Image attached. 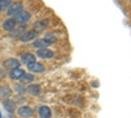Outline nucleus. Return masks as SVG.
I'll use <instances>...</instances> for the list:
<instances>
[{
  "mask_svg": "<svg viewBox=\"0 0 131 118\" xmlns=\"http://www.w3.org/2000/svg\"><path fill=\"white\" fill-rule=\"evenodd\" d=\"M4 108H5V110H7V112L13 113V112L16 110V101L10 100V99L4 100Z\"/></svg>",
  "mask_w": 131,
  "mask_h": 118,
  "instance_id": "obj_15",
  "label": "nucleus"
},
{
  "mask_svg": "<svg viewBox=\"0 0 131 118\" xmlns=\"http://www.w3.org/2000/svg\"><path fill=\"white\" fill-rule=\"evenodd\" d=\"M26 67H28L30 73H42L43 71H45V66H43L42 63H39V62L30 63V64H28Z\"/></svg>",
  "mask_w": 131,
  "mask_h": 118,
  "instance_id": "obj_6",
  "label": "nucleus"
},
{
  "mask_svg": "<svg viewBox=\"0 0 131 118\" xmlns=\"http://www.w3.org/2000/svg\"><path fill=\"white\" fill-rule=\"evenodd\" d=\"M36 79H34V75L33 73H24L23 76H21V79H20V81L23 83V84H31L33 81H34Z\"/></svg>",
  "mask_w": 131,
  "mask_h": 118,
  "instance_id": "obj_17",
  "label": "nucleus"
},
{
  "mask_svg": "<svg viewBox=\"0 0 131 118\" xmlns=\"http://www.w3.org/2000/svg\"><path fill=\"white\" fill-rule=\"evenodd\" d=\"M26 92L29 93V94H31V96H38V94H41V87L38 84H34V83H31V84H29L28 87H26Z\"/></svg>",
  "mask_w": 131,
  "mask_h": 118,
  "instance_id": "obj_13",
  "label": "nucleus"
},
{
  "mask_svg": "<svg viewBox=\"0 0 131 118\" xmlns=\"http://www.w3.org/2000/svg\"><path fill=\"white\" fill-rule=\"evenodd\" d=\"M10 94H12V89H10L8 85H2V87H0V99L2 100L9 99Z\"/></svg>",
  "mask_w": 131,
  "mask_h": 118,
  "instance_id": "obj_14",
  "label": "nucleus"
},
{
  "mask_svg": "<svg viewBox=\"0 0 131 118\" xmlns=\"http://www.w3.org/2000/svg\"><path fill=\"white\" fill-rule=\"evenodd\" d=\"M25 31H26V26H25V25L16 26V29L12 30V31L9 33V37H10V38H20L21 36L25 33Z\"/></svg>",
  "mask_w": 131,
  "mask_h": 118,
  "instance_id": "obj_12",
  "label": "nucleus"
},
{
  "mask_svg": "<svg viewBox=\"0 0 131 118\" xmlns=\"http://www.w3.org/2000/svg\"><path fill=\"white\" fill-rule=\"evenodd\" d=\"M20 62L28 66V64H30V63L37 62V57L34 54H31V52H24V54L20 57Z\"/></svg>",
  "mask_w": 131,
  "mask_h": 118,
  "instance_id": "obj_7",
  "label": "nucleus"
},
{
  "mask_svg": "<svg viewBox=\"0 0 131 118\" xmlns=\"http://www.w3.org/2000/svg\"><path fill=\"white\" fill-rule=\"evenodd\" d=\"M17 114L21 118H30L33 114H34V110H33L30 106L24 105V106H20V108L17 109Z\"/></svg>",
  "mask_w": 131,
  "mask_h": 118,
  "instance_id": "obj_5",
  "label": "nucleus"
},
{
  "mask_svg": "<svg viewBox=\"0 0 131 118\" xmlns=\"http://www.w3.org/2000/svg\"><path fill=\"white\" fill-rule=\"evenodd\" d=\"M37 113H38V115H39L41 118H51V115H52L51 109L49 108V106H46V105H41V106H38Z\"/></svg>",
  "mask_w": 131,
  "mask_h": 118,
  "instance_id": "obj_8",
  "label": "nucleus"
},
{
  "mask_svg": "<svg viewBox=\"0 0 131 118\" xmlns=\"http://www.w3.org/2000/svg\"><path fill=\"white\" fill-rule=\"evenodd\" d=\"M37 57L42 58V59H51L54 58V51L50 49H38L37 50Z\"/></svg>",
  "mask_w": 131,
  "mask_h": 118,
  "instance_id": "obj_9",
  "label": "nucleus"
},
{
  "mask_svg": "<svg viewBox=\"0 0 131 118\" xmlns=\"http://www.w3.org/2000/svg\"><path fill=\"white\" fill-rule=\"evenodd\" d=\"M24 73H25V71L23 68L17 67V68H13V70H9V78L12 80H20Z\"/></svg>",
  "mask_w": 131,
  "mask_h": 118,
  "instance_id": "obj_10",
  "label": "nucleus"
},
{
  "mask_svg": "<svg viewBox=\"0 0 131 118\" xmlns=\"http://www.w3.org/2000/svg\"><path fill=\"white\" fill-rule=\"evenodd\" d=\"M43 39H45V41L47 42V44L51 46V45H54V44H55V42L58 41V37H57L55 34H54V33H47L45 37H43Z\"/></svg>",
  "mask_w": 131,
  "mask_h": 118,
  "instance_id": "obj_18",
  "label": "nucleus"
},
{
  "mask_svg": "<svg viewBox=\"0 0 131 118\" xmlns=\"http://www.w3.org/2000/svg\"><path fill=\"white\" fill-rule=\"evenodd\" d=\"M13 91L17 93V94H24L26 92V87H25V84H15V87H13Z\"/></svg>",
  "mask_w": 131,
  "mask_h": 118,
  "instance_id": "obj_20",
  "label": "nucleus"
},
{
  "mask_svg": "<svg viewBox=\"0 0 131 118\" xmlns=\"http://www.w3.org/2000/svg\"><path fill=\"white\" fill-rule=\"evenodd\" d=\"M2 10H3V8H2V7H0V12H2Z\"/></svg>",
  "mask_w": 131,
  "mask_h": 118,
  "instance_id": "obj_23",
  "label": "nucleus"
},
{
  "mask_svg": "<svg viewBox=\"0 0 131 118\" xmlns=\"http://www.w3.org/2000/svg\"><path fill=\"white\" fill-rule=\"evenodd\" d=\"M0 118H2V114H0Z\"/></svg>",
  "mask_w": 131,
  "mask_h": 118,
  "instance_id": "obj_24",
  "label": "nucleus"
},
{
  "mask_svg": "<svg viewBox=\"0 0 131 118\" xmlns=\"http://www.w3.org/2000/svg\"><path fill=\"white\" fill-rule=\"evenodd\" d=\"M37 38H38V31L33 29V30H26L25 33L20 37V41L23 42V44H28V42H33Z\"/></svg>",
  "mask_w": 131,
  "mask_h": 118,
  "instance_id": "obj_2",
  "label": "nucleus"
},
{
  "mask_svg": "<svg viewBox=\"0 0 131 118\" xmlns=\"http://www.w3.org/2000/svg\"><path fill=\"white\" fill-rule=\"evenodd\" d=\"M5 76H7V72H5V70L0 68V80H3Z\"/></svg>",
  "mask_w": 131,
  "mask_h": 118,
  "instance_id": "obj_22",
  "label": "nucleus"
},
{
  "mask_svg": "<svg viewBox=\"0 0 131 118\" xmlns=\"http://www.w3.org/2000/svg\"><path fill=\"white\" fill-rule=\"evenodd\" d=\"M20 66H21V62H20V59H16V58H8L3 62V67L5 70H13Z\"/></svg>",
  "mask_w": 131,
  "mask_h": 118,
  "instance_id": "obj_4",
  "label": "nucleus"
},
{
  "mask_svg": "<svg viewBox=\"0 0 131 118\" xmlns=\"http://www.w3.org/2000/svg\"><path fill=\"white\" fill-rule=\"evenodd\" d=\"M47 25H49V23H47L46 20L37 21V23L34 24V30H37V31H39V30H45V29L47 28Z\"/></svg>",
  "mask_w": 131,
  "mask_h": 118,
  "instance_id": "obj_19",
  "label": "nucleus"
},
{
  "mask_svg": "<svg viewBox=\"0 0 131 118\" xmlns=\"http://www.w3.org/2000/svg\"><path fill=\"white\" fill-rule=\"evenodd\" d=\"M16 26H17V23L15 21V18H7L4 23H3V29L5 30V31H12V30H15L16 29Z\"/></svg>",
  "mask_w": 131,
  "mask_h": 118,
  "instance_id": "obj_11",
  "label": "nucleus"
},
{
  "mask_svg": "<svg viewBox=\"0 0 131 118\" xmlns=\"http://www.w3.org/2000/svg\"><path fill=\"white\" fill-rule=\"evenodd\" d=\"M33 46L37 47V49H46V47H49L50 45H49L43 38H37V39L33 41Z\"/></svg>",
  "mask_w": 131,
  "mask_h": 118,
  "instance_id": "obj_16",
  "label": "nucleus"
},
{
  "mask_svg": "<svg viewBox=\"0 0 131 118\" xmlns=\"http://www.w3.org/2000/svg\"><path fill=\"white\" fill-rule=\"evenodd\" d=\"M30 18H31V15L29 12H26V10H23V12H20L17 16H15V21L20 25H25L26 23L30 21Z\"/></svg>",
  "mask_w": 131,
  "mask_h": 118,
  "instance_id": "obj_3",
  "label": "nucleus"
},
{
  "mask_svg": "<svg viewBox=\"0 0 131 118\" xmlns=\"http://www.w3.org/2000/svg\"><path fill=\"white\" fill-rule=\"evenodd\" d=\"M24 10V4L23 3H12L7 8V15L8 16H17L20 12Z\"/></svg>",
  "mask_w": 131,
  "mask_h": 118,
  "instance_id": "obj_1",
  "label": "nucleus"
},
{
  "mask_svg": "<svg viewBox=\"0 0 131 118\" xmlns=\"http://www.w3.org/2000/svg\"><path fill=\"white\" fill-rule=\"evenodd\" d=\"M10 4H12V0H0V7H2L3 9L8 8Z\"/></svg>",
  "mask_w": 131,
  "mask_h": 118,
  "instance_id": "obj_21",
  "label": "nucleus"
}]
</instances>
